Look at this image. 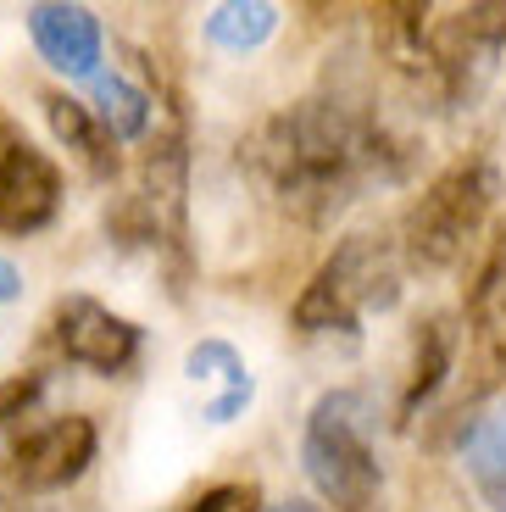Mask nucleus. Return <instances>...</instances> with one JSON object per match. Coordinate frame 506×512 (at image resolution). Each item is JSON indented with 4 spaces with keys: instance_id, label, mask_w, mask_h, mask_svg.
<instances>
[{
    "instance_id": "nucleus-1",
    "label": "nucleus",
    "mask_w": 506,
    "mask_h": 512,
    "mask_svg": "<svg viewBox=\"0 0 506 512\" xmlns=\"http://www.w3.org/2000/svg\"><path fill=\"white\" fill-rule=\"evenodd\" d=\"M251 184L306 229H329L345 206H356L379 184H401L412 173V140L379 112V101L345 84L301 95L256 123L240 145Z\"/></svg>"
},
{
    "instance_id": "nucleus-2",
    "label": "nucleus",
    "mask_w": 506,
    "mask_h": 512,
    "mask_svg": "<svg viewBox=\"0 0 506 512\" xmlns=\"http://www.w3.org/2000/svg\"><path fill=\"white\" fill-rule=\"evenodd\" d=\"M301 468L323 496V512H384L379 407L367 390H323L301 429Z\"/></svg>"
},
{
    "instance_id": "nucleus-3",
    "label": "nucleus",
    "mask_w": 506,
    "mask_h": 512,
    "mask_svg": "<svg viewBox=\"0 0 506 512\" xmlns=\"http://www.w3.org/2000/svg\"><path fill=\"white\" fill-rule=\"evenodd\" d=\"M406 290V268L395 251V234H345L334 245V256L306 279V290L295 295L290 323L306 340H362V318L373 312H395Z\"/></svg>"
},
{
    "instance_id": "nucleus-4",
    "label": "nucleus",
    "mask_w": 506,
    "mask_h": 512,
    "mask_svg": "<svg viewBox=\"0 0 506 512\" xmlns=\"http://www.w3.org/2000/svg\"><path fill=\"white\" fill-rule=\"evenodd\" d=\"M495 201H501V167L490 156H456L445 173H434L429 190L401 212L395 251L406 273H445L456 268L468 245L484 234Z\"/></svg>"
},
{
    "instance_id": "nucleus-5",
    "label": "nucleus",
    "mask_w": 506,
    "mask_h": 512,
    "mask_svg": "<svg viewBox=\"0 0 506 512\" xmlns=\"http://www.w3.org/2000/svg\"><path fill=\"white\" fill-rule=\"evenodd\" d=\"M51 340L67 362H78V368H89V373H106V379L134 368V362H140V346H145L140 323L112 312L106 301H95V295H62V301H56Z\"/></svg>"
},
{
    "instance_id": "nucleus-6",
    "label": "nucleus",
    "mask_w": 506,
    "mask_h": 512,
    "mask_svg": "<svg viewBox=\"0 0 506 512\" xmlns=\"http://www.w3.org/2000/svg\"><path fill=\"white\" fill-rule=\"evenodd\" d=\"M101 451V435H95V418L84 412H62L51 423H28V435L17 440L12 451V485L23 496H51V490H67L73 479H84V468Z\"/></svg>"
},
{
    "instance_id": "nucleus-7",
    "label": "nucleus",
    "mask_w": 506,
    "mask_h": 512,
    "mask_svg": "<svg viewBox=\"0 0 506 512\" xmlns=\"http://www.w3.org/2000/svg\"><path fill=\"white\" fill-rule=\"evenodd\" d=\"M62 212V167L23 134H0V234H39Z\"/></svg>"
},
{
    "instance_id": "nucleus-8",
    "label": "nucleus",
    "mask_w": 506,
    "mask_h": 512,
    "mask_svg": "<svg viewBox=\"0 0 506 512\" xmlns=\"http://www.w3.org/2000/svg\"><path fill=\"white\" fill-rule=\"evenodd\" d=\"M468 351L484 384L506 379V223L495 229L468 290Z\"/></svg>"
},
{
    "instance_id": "nucleus-9",
    "label": "nucleus",
    "mask_w": 506,
    "mask_h": 512,
    "mask_svg": "<svg viewBox=\"0 0 506 512\" xmlns=\"http://www.w3.org/2000/svg\"><path fill=\"white\" fill-rule=\"evenodd\" d=\"M28 34H34V51L67 78H95L106 56V34L101 17L89 6H28Z\"/></svg>"
},
{
    "instance_id": "nucleus-10",
    "label": "nucleus",
    "mask_w": 506,
    "mask_h": 512,
    "mask_svg": "<svg viewBox=\"0 0 506 512\" xmlns=\"http://www.w3.org/2000/svg\"><path fill=\"white\" fill-rule=\"evenodd\" d=\"M456 346H462V329H456L451 312H429V318L412 323V362H406V390L395 401V423H412L434 396H440L445 373L456 362Z\"/></svg>"
},
{
    "instance_id": "nucleus-11",
    "label": "nucleus",
    "mask_w": 506,
    "mask_h": 512,
    "mask_svg": "<svg viewBox=\"0 0 506 512\" xmlns=\"http://www.w3.org/2000/svg\"><path fill=\"white\" fill-rule=\"evenodd\" d=\"M462 468H468L473 490L484 496L490 512H506V396H490L462 418Z\"/></svg>"
},
{
    "instance_id": "nucleus-12",
    "label": "nucleus",
    "mask_w": 506,
    "mask_h": 512,
    "mask_svg": "<svg viewBox=\"0 0 506 512\" xmlns=\"http://www.w3.org/2000/svg\"><path fill=\"white\" fill-rule=\"evenodd\" d=\"M184 373H190L195 384H217V396L201 407L206 423H234L245 407H251V396H256L251 368H245V357L228 346V340H201V346H190Z\"/></svg>"
},
{
    "instance_id": "nucleus-13",
    "label": "nucleus",
    "mask_w": 506,
    "mask_h": 512,
    "mask_svg": "<svg viewBox=\"0 0 506 512\" xmlns=\"http://www.w3.org/2000/svg\"><path fill=\"white\" fill-rule=\"evenodd\" d=\"M45 123H51L56 140H62L67 151L89 167V179L112 184L117 173H123V156H117V145L101 134V123L89 117L84 101H73V95H45Z\"/></svg>"
},
{
    "instance_id": "nucleus-14",
    "label": "nucleus",
    "mask_w": 506,
    "mask_h": 512,
    "mask_svg": "<svg viewBox=\"0 0 506 512\" xmlns=\"http://www.w3.org/2000/svg\"><path fill=\"white\" fill-rule=\"evenodd\" d=\"M151 90H140L134 78L123 73H95L89 78V117L101 123V134L112 145H128V140H145L151 134Z\"/></svg>"
},
{
    "instance_id": "nucleus-15",
    "label": "nucleus",
    "mask_w": 506,
    "mask_h": 512,
    "mask_svg": "<svg viewBox=\"0 0 506 512\" xmlns=\"http://www.w3.org/2000/svg\"><path fill=\"white\" fill-rule=\"evenodd\" d=\"M279 23H284V12L273 0H223V6L206 12V39H212L217 51L245 56L279 34Z\"/></svg>"
},
{
    "instance_id": "nucleus-16",
    "label": "nucleus",
    "mask_w": 506,
    "mask_h": 512,
    "mask_svg": "<svg viewBox=\"0 0 506 512\" xmlns=\"http://www.w3.org/2000/svg\"><path fill=\"white\" fill-rule=\"evenodd\" d=\"M39 396H45V373H17V379L0 384V468H12V451L28 435Z\"/></svg>"
},
{
    "instance_id": "nucleus-17",
    "label": "nucleus",
    "mask_w": 506,
    "mask_h": 512,
    "mask_svg": "<svg viewBox=\"0 0 506 512\" xmlns=\"http://www.w3.org/2000/svg\"><path fill=\"white\" fill-rule=\"evenodd\" d=\"M184 512H267V507H262V485H251V479H228V485L201 490Z\"/></svg>"
},
{
    "instance_id": "nucleus-18",
    "label": "nucleus",
    "mask_w": 506,
    "mask_h": 512,
    "mask_svg": "<svg viewBox=\"0 0 506 512\" xmlns=\"http://www.w3.org/2000/svg\"><path fill=\"white\" fill-rule=\"evenodd\" d=\"M17 295H23V273H17V262L0 256V307H12Z\"/></svg>"
},
{
    "instance_id": "nucleus-19",
    "label": "nucleus",
    "mask_w": 506,
    "mask_h": 512,
    "mask_svg": "<svg viewBox=\"0 0 506 512\" xmlns=\"http://www.w3.org/2000/svg\"><path fill=\"white\" fill-rule=\"evenodd\" d=\"M0 512H51L39 496H23V490H0Z\"/></svg>"
},
{
    "instance_id": "nucleus-20",
    "label": "nucleus",
    "mask_w": 506,
    "mask_h": 512,
    "mask_svg": "<svg viewBox=\"0 0 506 512\" xmlns=\"http://www.w3.org/2000/svg\"><path fill=\"white\" fill-rule=\"evenodd\" d=\"M267 512H323L317 501H279V507H267Z\"/></svg>"
}]
</instances>
